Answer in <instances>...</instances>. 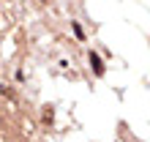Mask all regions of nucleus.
<instances>
[{"mask_svg":"<svg viewBox=\"0 0 150 142\" xmlns=\"http://www.w3.org/2000/svg\"><path fill=\"white\" fill-rule=\"evenodd\" d=\"M90 68L96 71V77H104V63H101V58L96 52H90Z\"/></svg>","mask_w":150,"mask_h":142,"instance_id":"obj_1","label":"nucleus"},{"mask_svg":"<svg viewBox=\"0 0 150 142\" xmlns=\"http://www.w3.org/2000/svg\"><path fill=\"white\" fill-rule=\"evenodd\" d=\"M71 30H74V36H76L79 41H85V30H82V25H79V22H71Z\"/></svg>","mask_w":150,"mask_h":142,"instance_id":"obj_2","label":"nucleus"}]
</instances>
